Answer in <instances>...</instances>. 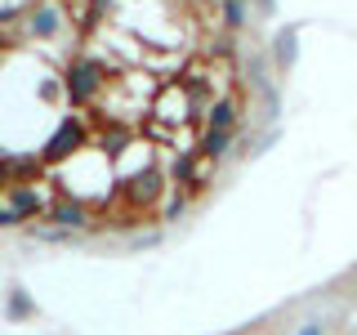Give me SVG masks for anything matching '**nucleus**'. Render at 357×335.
Returning <instances> with one entry per match:
<instances>
[{
  "label": "nucleus",
  "mask_w": 357,
  "mask_h": 335,
  "mask_svg": "<svg viewBox=\"0 0 357 335\" xmlns=\"http://www.w3.org/2000/svg\"><path fill=\"white\" fill-rule=\"evenodd\" d=\"M67 143H76V130H72V126H63V134L50 143V152H54V156H63V152H67Z\"/></svg>",
  "instance_id": "1"
},
{
  "label": "nucleus",
  "mask_w": 357,
  "mask_h": 335,
  "mask_svg": "<svg viewBox=\"0 0 357 335\" xmlns=\"http://www.w3.org/2000/svg\"><path fill=\"white\" fill-rule=\"evenodd\" d=\"M36 31H54V14H40L36 18Z\"/></svg>",
  "instance_id": "2"
}]
</instances>
